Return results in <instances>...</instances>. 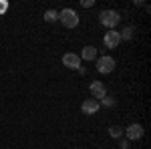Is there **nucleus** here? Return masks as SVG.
<instances>
[{
	"label": "nucleus",
	"mask_w": 151,
	"mask_h": 149,
	"mask_svg": "<svg viewBox=\"0 0 151 149\" xmlns=\"http://www.w3.org/2000/svg\"><path fill=\"white\" fill-rule=\"evenodd\" d=\"M99 22L103 24L105 28H109V30H115V26L121 22V14L117 10H101Z\"/></svg>",
	"instance_id": "obj_1"
},
{
	"label": "nucleus",
	"mask_w": 151,
	"mask_h": 149,
	"mask_svg": "<svg viewBox=\"0 0 151 149\" xmlns=\"http://www.w3.org/2000/svg\"><path fill=\"white\" fill-rule=\"evenodd\" d=\"M58 20L63 22V26H67V28H77L79 26V14H77V10H73V8H63V10L58 12Z\"/></svg>",
	"instance_id": "obj_2"
},
{
	"label": "nucleus",
	"mask_w": 151,
	"mask_h": 149,
	"mask_svg": "<svg viewBox=\"0 0 151 149\" xmlns=\"http://www.w3.org/2000/svg\"><path fill=\"white\" fill-rule=\"evenodd\" d=\"M113 69H115V58L113 57H109V55L97 57V71L101 75H109V73H113Z\"/></svg>",
	"instance_id": "obj_3"
},
{
	"label": "nucleus",
	"mask_w": 151,
	"mask_h": 149,
	"mask_svg": "<svg viewBox=\"0 0 151 149\" xmlns=\"http://www.w3.org/2000/svg\"><path fill=\"white\" fill-rule=\"evenodd\" d=\"M103 42L107 48H117L121 45V36H119V30H107L103 36Z\"/></svg>",
	"instance_id": "obj_4"
},
{
	"label": "nucleus",
	"mask_w": 151,
	"mask_h": 149,
	"mask_svg": "<svg viewBox=\"0 0 151 149\" xmlns=\"http://www.w3.org/2000/svg\"><path fill=\"white\" fill-rule=\"evenodd\" d=\"M89 89H91V95H93V99H97V101H101L103 97H107V89H105V85L101 83V81H91Z\"/></svg>",
	"instance_id": "obj_5"
},
{
	"label": "nucleus",
	"mask_w": 151,
	"mask_h": 149,
	"mask_svg": "<svg viewBox=\"0 0 151 149\" xmlns=\"http://www.w3.org/2000/svg\"><path fill=\"white\" fill-rule=\"evenodd\" d=\"M143 133H145V129L139 125V123H131V125L125 129V135H127L129 141H135V139H141L143 137Z\"/></svg>",
	"instance_id": "obj_6"
},
{
	"label": "nucleus",
	"mask_w": 151,
	"mask_h": 149,
	"mask_svg": "<svg viewBox=\"0 0 151 149\" xmlns=\"http://www.w3.org/2000/svg\"><path fill=\"white\" fill-rule=\"evenodd\" d=\"M63 65L67 69H79L81 67V57L75 55V53H65L63 55Z\"/></svg>",
	"instance_id": "obj_7"
},
{
	"label": "nucleus",
	"mask_w": 151,
	"mask_h": 149,
	"mask_svg": "<svg viewBox=\"0 0 151 149\" xmlns=\"http://www.w3.org/2000/svg\"><path fill=\"white\" fill-rule=\"evenodd\" d=\"M99 109H101V105H99V101L93 99V97H91V99H87V101H83V105H81V111L85 115H95Z\"/></svg>",
	"instance_id": "obj_8"
},
{
	"label": "nucleus",
	"mask_w": 151,
	"mask_h": 149,
	"mask_svg": "<svg viewBox=\"0 0 151 149\" xmlns=\"http://www.w3.org/2000/svg\"><path fill=\"white\" fill-rule=\"evenodd\" d=\"M79 57L85 58V60H97L99 55H97V48L89 45V46H83V50H81V55H79Z\"/></svg>",
	"instance_id": "obj_9"
},
{
	"label": "nucleus",
	"mask_w": 151,
	"mask_h": 149,
	"mask_svg": "<svg viewBox=\"0 0 151 149\" xmlns=\"http://www.w3.org/2000/svg\"><path fill=\"white\" fill-rule=\"evenodd\" d=\"M109 135H111V137H115V139H121V137H123V127L111 125V127H109Z\"/></svg>",
	"instance_id": "obj_10"
},
{
	"label": "nucleus",
	"mask_w": 151,
	"mask_h": 149,
	"mask_svg": "<svg viewBox=\"0 0 151 149\" xmlns=\"http://www.w3.org/2000/svg\"><path fill=\"white\" fill-rule=\"evenodd\" d=\"M42 18H45L47 22H57V20H58V12L50 8V10H47V12H45V16H42Z\"/></svg>",
	"instance_id": "obj_11"
},
{
	"label": "nucleus",
	"mask_w": 151,
	"mask_h": 149,
	"mask_svg": "<svg viewBox=\"0 0 151 149\" xmlns=\"http://www.w3.org/2000/svg\"><path fill=\"white\" fill-rule=\"evenodd\" d=\"M119 36H121V40H129V38L133 36V26H125V28L119 32Z\"/></svg>",
	"instance_id": "obj_12"
},
{
	"label": "nucleus",
	"mask_w": 151,
	"mask_h": 149,
	"mask_svg": "<svg viewBox=\"0 0 151 149\" xmlns=\"http://www.w3.org/2000/svg\"><path fill=\"white\" fill-rule=\"evenodd\" d=\"M99 105H105V107H113V105H115V101H113V99H109V97H103V99L99 101Z\"/></svg>",
	"instance_id": "obj_13"
},
{
	"label": "nucleus",
	"mask_w": 151,
	"mask_h": 149,
	"mask_svg": "<svg viewBox=\"0 0 151 149\" xmlns=\"http://www.w3.org/2000/svg\"><path fill=\"white\" fill-rule=\"evenodd\" d=\"M119 147L121 149H129V139H121V141H119Z\"/></svg>",
	"instance_id": "obj_14"
},
{
	"label": "nucleus",
	"mask_w": 151,
	"mask_h": 149,
	"mask_svg": "<svg viewBox=\"0 0 151 149\" xmlns=\"http://www.w3.org/2000/svg\"><path fill=\"white\" fill-rule=\"evenodd\" d=\"M93 4H95L93 0H83V2H81V6H85V8H91Z\"/></svg>",
	"instance_id": "obj_15"
}]
</instances>
